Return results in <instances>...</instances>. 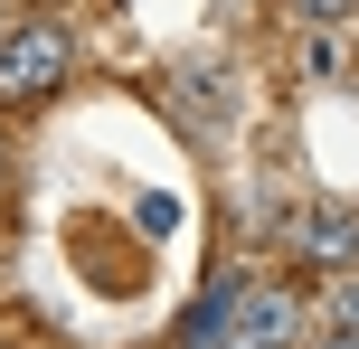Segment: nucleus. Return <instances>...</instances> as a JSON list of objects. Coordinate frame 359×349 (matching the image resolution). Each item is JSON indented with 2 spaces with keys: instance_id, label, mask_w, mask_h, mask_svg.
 I'll use <instances>...</instances> for the list:
<instances>
[{
  "instance_id": "f03ea898",
  "label": "nucleus",
  "mask_w": 359,
  "mask_h": 349,
  "mask_svg": "<svg viewBox=\"0 0 359 349\" xmlns=\"http://www.w3.org/2000/svg\"><path fill=\"white\" fill-rule=\"evenodd\" d=\"M76 66V38L67 19H19V29H0V104H38V94H57Z\"/></svg>"
},
{
  "instance_id": "39448f33",
  "label": "nucleus",
  "mask_w": 359,
  "mask_h": 349,
  "mask_svg": "<svg viewBox=\"0 0 359 349\" xmlns=\"http://www.w3.org/2000/svg\"><path fill=\"white\" fill-rule=\"evenodd\" d=\"M284 10H293V19H303V29H341V19L359 10V0H284Z\"/></svg>"
},
{
  "instance_id": "7ed1b4c3",
  "label": "nucleus",
  "mask_w": 359,
  "mask_h": 349,
  "mask_svg": "<svg viewBox=\"0 0 359 349\" xmlns=\"http://www.w3.org/2000/svg\"><path fill=\"white\" fill-rule=\"evenodd\" d=\"M303 255H322V264L341 255V264H350V255H359V218H331V208L303 218Z\"/></svg>"
},
{
  "instance_id": "423d86ee",
  "label": "nucleus",
  "mask_w": 359,
  "mask_h": 349,
  "mask_svg": "<svg viewBox=\"0 0 359 349\" xmlns=\"http://www.w3.org/2000/svg\"><path fill=\"white\" fill-rule=\"evenodd\" d=\"M312 349H359V340H350V331H331V340H312Z\"/></svg>"
},
{
  "instance_id": "f257e3e1",
  "label": "nucleus",
  "mask_w": 359,
  "mask_h": 349,
  "mask_svg": "<svg viewBox=\"0 0 359 349\" xmlns=\"http://www.w3.org/2000/svg\"><path fill=\"white\" fill-rule=\"evenodd\" d=\"M180 349H293V302L274 283H217L189 312Z\"/></svg>"
},
{
  "instance_id": "20e7f679",
  "label": "nucleus",
  "mask_w": 359,
  "mask_h": 349,
  "mask_svg": "<svg viewBox=\"0 0 359 349\" xmlns=\"http://www.w3.org/2000/svg\"><path fill=\"white\" fill-rule=\"evenodd\" d=\"M331 331H350V340H359V264L331 283Z\"/></svg>"
}]
</instances>
